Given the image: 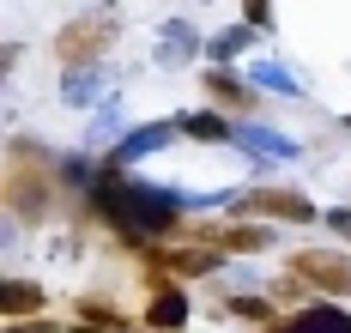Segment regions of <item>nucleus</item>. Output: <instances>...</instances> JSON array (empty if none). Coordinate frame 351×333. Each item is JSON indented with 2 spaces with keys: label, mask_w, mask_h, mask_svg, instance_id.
I'll use <instances>...</instances> for the list:
<instances>
[{
  "label": "nucleus",
  "mask_w": 351,
  "mask_h": 333,
  "mask_svg": "<svg viewBox=\"0 0 351 333\" xmlns=\"http://www.w3.org/2000/svg\"><path fill=\"white\" fill-rule=\"evenodd\" d=\"M109 37H115V25H109V18H79V25H67V31H61L55 55H61L67 67H79V61L104 55V49H109Z\"/></svg>",
  "instance_id": "2"
},
{
  "label": "nucleus",
  "mask_w": 351,
  "mask_h": 333,
  "mask_svg": "<svg viewBox=\"0 0 351 333\" xmlns=\"http://www.w3.org/2000/svg\"><path fill=\"white\" fill-rule=\"evenodd\" d=\"M333 230H339V236L351 243V212H333Z\"/></svg>",
  "instance_id": "10"
},
{
  "label": "nucleus",
  "mask_w": 351,
  "mask_h": 333,
  "mask_svg": "<svg viewBox=\"0 0 351 333\" xmlns=\"http://www.w3.org/2000/svg\"><path fill=\"white\" fill-rule=\"evenodd\" d=\"M145 321L164 328V333H176L182 321H188V297H182V291H158V297H152V309H145Z\"/></svg>",
  "instance_id": "6"
},
{
  "label": "nucleus",
  "mask_w": 351,
  "mask_h": 333,
  "mask_svg": "<svg viewBox=\"0 0 351 333\" xmlns=\"http://www.w3.org/2000/svg\"><path fill=\"white\" fill-rule=\"evenodd\" d=\"M243 212H267V219H291V224L315 219V206L303 194H291V188H254V194H243Z\"/></svg>",
  "instance_id": "3"
},
{
  "label": "nucleus",
  "mask_w": 351,
  "mask_h": 333,
  "mask_svg": "<svg viewBox=\"0 0 351 333\" xmlns=\"http://www.w3.org/2000/svg\"><path fill=\"white\" fill-rule=\"evenodd\" d=\"M291 273H303L309 285L333 297H351V255H333V249H303V255H291Z\"/></svg>",
  "instance_id": "1"
},
{
  "label": "nucleus",
  "mask_w": 351,
  "mask_h": 333,
  "mask_svg": "<svg viewBox=\"0 0 351 333\" xmlns=\"http://www.w3.org/2000/svg\"><path fill=\"white\" fill-rule=\"evenodd\" d=\"M230 309H237V315H243V321H273V309H267V303H261V297H237V303H230Z\"/></svg>",
  "instance_id": "9"
},
{
  "label": "nucleus",
  "mask_w": 351,
  "mask_h": 333,
  "mask_svg": "<svg viewBox=\"0 0 351 333\" xmlns=\"http://www.w3.org/2000/svg\"><path fill=\"white\" fill-rule=\"evenodd\" d=\"M6 333H55L49 321H31V328H6Z\"/></svg>",
  "instance_id": "11"
},
{
  "label": "nucleus",
  "mask_w": 351,
  "mask_h": 333,
  "mask_svg": "<svg viewBox=\"0 0 351 333\" xmlns=\"http://www.w3.org/2000/svg\"><path fill=\"white\" fill-rule=\"evenodd\" d=\"M206 91L218 97V103H224V110H248V91H243V85H237L230 73H206Z\"/></svg>",
  "instance_id": "7"
},
{
  "label": "nucleus",
  "mask_w": 351,
  "mask_h": 333,
  "mask_svg": "<svg viewBox=\"0 0 351 333\" xmlns=\"http://www.w3.org/2000/svg\"><path fill=\"white\" fill-rule=\"evenodd\" d=\"M43 315V291H36V285H25V279H6V285H0V315H6V321H19V315Z\"/></svg>",
  "instance_id": "5"
},
{
  "label": "nucleus",
  "mask_w": 351,
  "mask_h": 333,
  "mask_svg": "<svg viewBox=\"0 0 351 333\" xmlns=\"http://www.w3.org/2000/svg\"><path fill=\"white\" fill-rule=\"evenodd\" d=\"M182 127H188V134H194V140H224V134H230V127H224V121H218V115H188V121H182Z\"/></svg>",
  "instance_id": "8"
},
{
  "label": "nucleus",
  "mask_w": 351,
  "mask_h": 333,
  "mask_svg": "<svg viewBox=\"0 0 351 333\" xmlns=\"http://www.w3.org/2000/svg\"><path fill=\"white\" fill-rule=\"evenodd\" d=\"M188 236H206L218 249H237V255H254V249H267L273 236L267 230H254V224H230V230H212V224H188Z\"/></svg>",
  "instance_id": "4"
}]
</instances>
